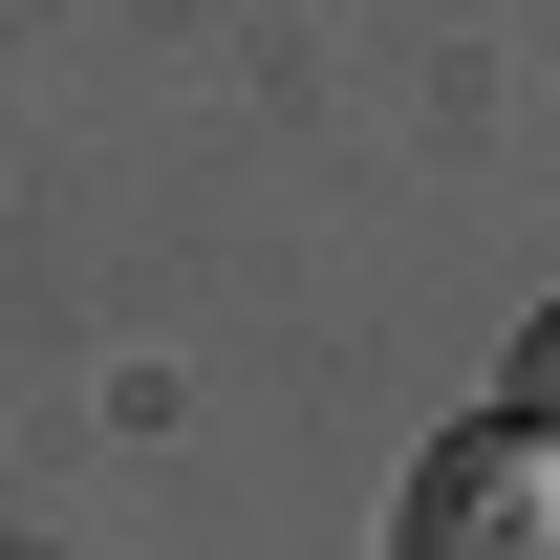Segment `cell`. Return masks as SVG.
Wrapping results in <instances>:
<instances>
[{
	"label": "cell",
	"instance_id": "cell-1",
	"mask_svg": "<svg viewBox=\"0 0 560 560\" xmlns=\"http://www.w3.org/2000/svg\"><path fill=\"white\" fill-rule=\"evenodd\" d=\"M388 560H560V431H453L388 495Z\"/></svg>",
	"mask_w": 560,
	"mask_h": 560
},
{
	"label": "cell",
	"instance_id": "cell-2",
	"mask_svg": "<svg viewBox=\"0 0 560 560\" xmlns=\"http://www.w3.org/2000/svg\"><path fill=\"white\" fill-rule=\"evenodd\" d=\"M517 431H560V302L517 324Z\"/></svg>",
	"mask_w": 560,
	"mask_h": 560
}]
</instances>
